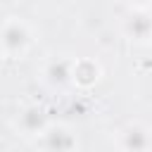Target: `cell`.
Wrapping results in <instances>:
<instances>
[{"label":"cell","mask_w":152,"mask_h":152,"mask_svg":"<svg viewBox=\"0 0 152 152\" xmlns=\"http://www.w3.org/2000/svg\"><path fill=\"white\" fill-rule=\"evenodd\" d=\"M48 124H50V116H48L45 107H43V104H36V102L24 104V107L14 114V119H12L14 133H17L19 138L28 140V142H33V140L45 131Z\"/></svg>","instance_id":"obj_4"},{"label":"cell","mask_w":152,"mask_h":152,"mask_svg":"<svg viewBox=\"0 0 152 152\" xmlns=\"http://www.w3.org/2000/svg\"><path fill=\"white\" fill-rule=\"evenodd\" d=\"M36 33L21 17H7L0 21V55L2 59H21L31 52Z\"/></svg>","instance_id":"obj_1"},{"label":"cell","mask_w":152,"mask_h":152,"mask_svg":"<svg viewBox=\"0 0 152 152\" xmlns=\"http://www.w3.org/2000/svg\"><path fill=\"white\" fill-rule=\"evenodd\" d=\"M38 152H78L81 142L74 131V126L64 121H50L45 131L33 140Z\"/></svg>","instance_id":"obj_2"},{"label":"cell","mask_w":152,"mask_h":152,"mask_svg":"<svg viewBox=\"0 0 152 152\" xmlns=\"http://www.w3.org/2000/svg\"><path fill=\"white\" fill-rule=\"evenodd\" d=\"M126 10H150V2L152 0H119Z\"/></svg>","instance_id":"obj_8"},{"label":"cell","mask_w":152,"mask_h":152,"mask_svg":"<svg viewBox=\"0 0 152 152\" xmlns=\"http://www.w3.org/2000/svg\"><path fill=\"white\" fill-rule=\"evenodd\" d=\"M102 78V66L93 57H76L74 59V71H71V86L78 90H90L100 83Z\"/></svg>","instance_id":"obj_7"},{"label":"cell","mask_w":152,"mask_h":152,"mask_svg":"<svg viewBox=\"0 0 152 152\" xmlns=\"http://www.w3.org/2000/svg\"><path fill=\"white\" fill-rule=\"evenodd\" d=\"M121 33L133 45H147L152 38V19L150 10H128V14L121 21Z\"/></svg>","instance_id":"obj_6"},{"label":"cell","mask_w":152,"mask_h":152,"mask_svg":"<svg viewBox=\"0 0 152 152\" xmlns=\"http://www.w3.org/2000/svg\"><path fill=\"white\" fill-rule=\"evenodd\" d=\"M71 55H52L40 64V83L52 93H66L71 86V71H74Z\"/></svg>","instance_id":"obj_3"},{"label":"cell","mask_w":152,"mask_h":152,"mask_svg":"<svg viewBox=\"0 0 152 152\" xmlns=\"http://www.w3.org/2000/svg\"><path fill=\"white\" fill-rule=\"evenodd\" d=\"M116 152H150V126L142 119L124 124L114 133Z\"/></svg>","instance_id":"obj_5"},{"label":"cell","mask_w":152,"mask_h":152,"mask_svg":"<svg viewBox=\"0 0 152 152\" xmlns=\"http://www.w3.org/2000/svg\"><path fill=\"white\" fill-rule=\"evenodd\" d=\"M0 59H2V55H0Z\"/></svg>","instance_id":"obj_9"}]
</instances>
